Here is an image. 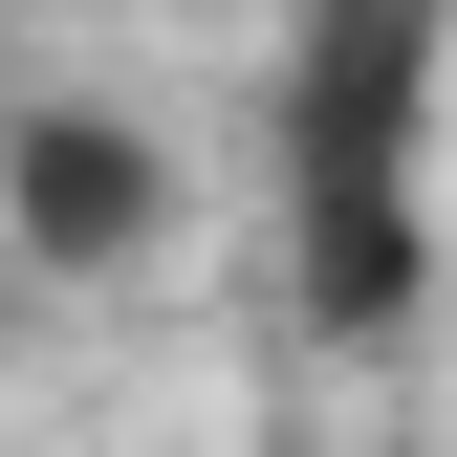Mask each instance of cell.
<instances>
[{"mask_svg":"<svg viewBox=\"0 0 457 457\" xmlns=\"http://www.w3.org/2000/svg\"><path fill=\"white\" fill-rule=\"evenodd\" d=\"M0 240H22V283H131V262H175V153H153L131 109H87V87L0 109Z\"/></svg>","mask_w":457,"mask_h":457,"instance_id":"2","label":"cell"},{"mask_svg":"<svg viewBox=\"0 0 457 457\" xmlns=\"http://www.w3.org/2000/svg\"><path fill=\"white\" fill-rule=\"evenodd\" d=\"M0 327H22V240H0Z\"/></svg>","mask_w":457,"mask_h":457,"instance_id":"3","label":"cell"},{"mask_svg":"<svg viewBox=\"0 0 457 457\" xmlns=\"http://www.w3.org/2000/svg\"><path fill=\"white\" fill-rule=\"evenodd\" d=\"M436 66H457V0H305L283 22V240L349 349H392L436 305Z\"/></svg>","mask_w":457,"mask_h":457,"instance_id":"1","label":"cell"},{"mask_svg":"<svg viewBox=\"0 0 457 457\" xmlns=\"http://www.w3.org/2000/svg\"><path fill=\"white\" fill-rule=\"evenodd\" d=\"M0 22H22V0H0Z\"/></svg>","mask_w":457,"mask_h":457,"instance_id":"4","label":"cell"}]
</instances>
